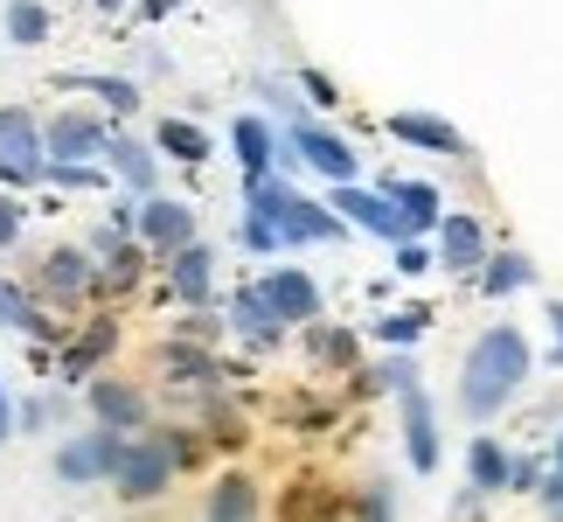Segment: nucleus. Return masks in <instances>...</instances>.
I'll list each match as a JSON object with an SVG mask.
<instances>
[{
  "mask_svg": "<svg viewBox=\"0 0 563 522\" xmlns=\"http://www.w3.org/2000/svg\"><path fill=\"white\" fill-rule=\"evenodd\" d=\"M91 8H104V14H119V8H125V0H91Z\"/></svg>",
  "mask_w": 563,
  "mask_h": 522,
  "instance_id": "09e8293b",
  "label": "nucleus"
},
{
  "mask_svg": "<svg viewBox=\"0 0 563 522\" xmlns=\"http://www.w3.org/2000/svg\"><path fill=\"white\" fill-rule=\"evenodd\" d=\"M299 341H307L313 377H355L362 369V341H355V328H341V320H313V328H299Z\"/></svg>",
  "mask_w": 563,
  "mask_h": 522,
  "instance_id": "f3484780",
  "label": "nucleus"
},
{
  "mask_svg": "<svg viewBox=\"0 0 563 522\" xmlns=\"http://www.w3.org/2000/svg\"><path fill=\"white\" fill-rule=\"evenodd\" d=\"M181 481V460H175V439H167V425H146L133 439L119 446V467H112V494L119 502H161L167 488Z\"/></svg>",
  "mask_w": 563,
  "mask_h": 522,
  "instance_id": "7ed1b4c3",
  "label": "nucleus"
},
{
  "mask_svg": "<svg viewBox=\"0 0 563 522\" xmlns=\"http://www.w3.org/2000/svg\"><path fill=\"white\" fill-rule=\"evenodd\" d=\"M167 293L181 300V314H209V300H216V251L188 244V251L167 258Z\"/></svg>",
  "mask_w": 563,
  "mask_h": 522,
  "instance_id": "6ab92c4d",
  "label": "nucleus"
},
{
  "mask_svg": "<svg viewBox=\"0 0 563 522\" xmlns=\"http://www.w3.org/2000/svg\"><path fill=\"white\" fill-rule=\"evenodd\" d=\"M389 140L418 146V154H466L460 126H445L439 112H389Z\"/></svg>",
  "mask_w": 563,
  "mask_h": 522,
  "instance_id": "4be33fe9",
  "label": "nucleus"
},
{
  "mask_svg": "<svg viewBox=\"0 0 563 522\" xmlns=\"http://www.w3.org/2000/svg\"><path fill=\"white\" fill-rule=\"evenodd\" d=\"M383 195L404 209V224H410V237H431L445 224V195L431 188V182H383Z\"/></svg>",
  "mask_w": 563,
  "mask_h": 522,
  "instance_id": "bb28decb",
  "label": "nucleus"
},
{
  "mask_svg": "<svg viewBox=\"0 0 563 522\" xmlns=\"http://www.w3.org/2000/svg\"><path fill=\"white\" fill-rule=\"evenodd\" d=\"M424 335H431V307H389V314L376 320V341H383V348H404V356H410Z\"/></svg>",
  "mask_w": 563,
  "mask_h": 522,
  "instance_id": "c85d7f7f",
  "label": "nucleus"
},
{
  "mask_svg": "<svg viewBox=\"0 0 563 522\" xmlns=\"http://www.w3.org/2000/svg\"><path fill=\"white\" fill-rule=\"evenodd\" d=\"M63 418H70V398H63V390H42V398L14 404V432H56Z\"/></svg>",
  "mask_w": 563,
  "mask_h": 522,
  "instance_id": "72a5a7b5",
  "label": "nucleus"
},
{
  "mask_svg": "<svg viewBox=\"0 0 563 522\" xmlns=\"http://www.w3.org/2000/svg\"><path fill=\"white\" fill-rule=\"evenodd\" d=\"M104 146H112V133H104V119H91V112H56L49 126H42V154H49V167H98Z\"/></svg>",
  "mask_w": 563,
  "mask_h": 522,
  "instance_id": "f8f14e48",
  "label": "nucleus"
},
{
  "mask_svg": "<svg viewBox=\"0 0 563 522\" xmlns=\"http://www.w3.org/2000/svg\"><path fill=\"white\" fill-rule=\"evenodd\" d=\"M84 411H91V425L119 432V439H133V432H146V425H154V398H146V383H133V377H112V369L84 383Z\"/></svg>",
  "mask_w": 563,
  "mask_h": 522,
  "instance_id": "39448f33",
  "label": "nucleus"
},
{
  "mask_svg": "<svg viewBox=\"0 0 563 522\" xmlns=\"http://www.w3.org/2000/svg\"><path fill=\"white\" fill-rule=\"evenodd\" d=\"M349 522H397V488H389L383 474L355 481V488H349Z\"/></svg>",
  "mask_w": 563,
  "mask_h": 522,
  "instance_id": "c756f323",
  "label": "nucleus"
},
{
  "mask_svg": "<svg viewBox=\"0 0 563 522\" xmlns=\"http://www.w3.org/2000/svg\"><path fill=\"white\" fill-rule=\"evenodd\" d=\"M154 377H161L167 390H188V398H216L230 369L216 362V348H202V341H175V335H167V341L154 348Z\"/></svg>",
  "mask_w": 563,
  "mask_h": 522,
  "instance_id": "9d476101",
  "label": "nucleus"
},
{
  "mask_svg": "<svg viewBox=\"0 0 563 522\" xmlns=\"http://www.w3.org/2000/svg\"><path fill=\"white\" fill-rule=\"evenodd\" d=\"M8 42H21V50L49 42V8L42 0H8Z\"/></svg>",
  "mask_w": 563,
  "mask_h": 522,
  "instance_id": "f704fd0d",
  "label": "nucleus"
},
{
  "mask_svg": "<svg viewBox=\"0 0 563 522\" xmlns=\"http://www.w3.org/2000/svg\"><path fill=\"white\" fill-rule=\"evenodd\" d=\"M14 439V398H8V377H0V446Z\"/></svg>",
  "mask_w": 563,
  "mask_h": 522,
  "instance_id": "a18cd8bd",
  "label": "nucleus"
},
{
  "mask_svg": "<svg viewBox=\"0 0 563 522\" xmlns=\"http://www.w3.org/2000/svg\"><path fill=\"white\" fill-rule=\"evenodd\" d=\"M63 91H91L98 105H112V112H133V105H140V84L133 77H98V70L63 77Z\"/></svg>",
  "mask_w": 563,
  "mask_h": 522,
  "instance_id": "2f4dec72",
  "label": "nucleus"
},
{
  "mask_svg": "<svg viewBox=\"0 0 563 522\" xmlns=\"http://www.w3.org/2000/svg\"><path fill=\"white\" fill-rule=\"evenodd\" d=\"M133 237H140V251H154V258L188 251L195 244V203H181V195H146Z\"/></svg>",
  "mask_w": 563,
  "mask_h": 522,
  "instance_id": "ddd939ff",
  "label": "nucleus"
},
{
  "mask_svg": "<svg viewBox=\"0 0 563 522\" xmlns=\"http://www.w3.org/2000/svg\"><path fill=\"white\" fill-rule=\"evenodd\" d=\"M49 174V154H42V126L21 105H0V182L8 188H35Z\"/></svg>",
  "mask_w": 563,
  "mask_h": 522,
  "instance_id": "1a4fd4ad",
  "label": "nucleus"
},
{
  "mask_svg": "<svg viewBox=\"0 0 563 522\" xmlns=\"http://www.w3.org/2000/svg\"><path fill=\"white\" fill-rule=\"evenodd\" d=\"M112 348H119V314H91V320H77V328L63 335V348H56V383H63V390H84L91 377H104Z\"/></svg>",
  "mask_w": 563,
  "mask_h": 522,
  "instance_id": "423d86ee",
  "label": "nucleus"
},
{
  "mask_svg": "<svg viewBox=\"0 0 563 522\" xmlns=\"http://www.w3.org/2000/svg\"><path fill=\"white\" fill-rule=\"evenodd\" d=\"M216 335H223V320H216V314H181V328H175V341H216Z\"/></svg>",
  "mask_w": 563,
  "mask_h": 522,
  "instance_id": "4c0bfd02",
  "label": "nucleus"
},
{
  "mask_svg": "<svg viewBox=\"0 0 563 522\" xmlns=\"http://www.w3.org/2000/svg\"><path fill=\"white\" fill-rule=\"evenodd\" d=\"M473 286H481V300H515V293H529L536 286V258L529 251H487V265H481V279H473Z\"/></svg>",
  "mask_w": 563,
  "mask_h": 522,
  "instance_id": "393cba45",
  "label": "nucleus"
},
{
  "mask_svg": "<svg viewBox=\"0 0 563 522\" xmlns=\"http://www.w3.org/2000/svg\"><path fill=\"white\" fill-rule=\"evenodd\" d=\"M244 209L265 216V224L286 237V251H292V244H341V237H349V224H341L328 203L299 195L292 182H278V174H265V182H244Z\"/></svg>",
  "mask_w": 563,
  "mask_h": 522,
  "instance_id": "f03ea898",
  "label": "nucleus"
},
{
  "mask_svg": "<svg viewBox=\"0 0 563 522\" xmlns=\"http://www.w3.org/2000/svg\"><path fill=\"white\" fill-rule=\"evenodd\" d=\"M341 515H349V488L320 481V474H299L278 494V522H341Z\"/></svg>",
  "mask_w": 563,
  "mask_h": 522,
  "instance_id": "a211bd4d",
  "label": "nucleus"
},
{
  "mask_svg": "<svg viewBox=\"0 0 563 522\" xmlns=\"http://www.w3.org/2000/svg\"><path fill=\"white\" fill-rule=\"evenodd\" d=\"M21 216H29V209H21L14 195H0V258L14 251V237H21Z\"/></svg>",
  "mask_w": 563,
  "mask_h": 522,
  "instance_id": "ea45409f",
  "label": "nucleus"
},
{
  "mask_svg": "<svg viewBox=\"0 0 563 522\" xmlns=\"http://www.w3.org/2000/svg\"><path fill=\"white\" fill-rule=\"evenodd\" d=\"M257 515H265V488H257V474L251 467H223L216 488H209V502H202V522H257Z\"/></svg>",
  "mask_w": 563,
  "mask_h": 522,
  "instance_id": "aec40b11",
  "label": "nucleus"
},
{
  "mask_svg": "<svg viewBox=\"0 0 563 522\" xmlns=\"http://www.w3.org/2000/svg\"><path fill=\"white\" fill-rule=\"evenodd\" d=\"M42 182H63V188H98L104 174H98V167H49Z\"/></svg>",
  "mask_w": 563,
  "mask_h": 522,
  "instance_id": "79ce46f5",
  "label": "nucleus"
},
{
  "mask_svg": "<svg viewBox=\"0 0 563 522\" xmlns=\"http://www.w3.org/2000/svg\"><path fill=\"white\" fill-rule=\"evenodd\" d=\"M355 398H404V390H418V362L404 356V348H389V356H376V362H362L355 369Z\"/></svg>",
  "mask_w": 563,
  "mask_h": 522,
  "instance_id": "a878e982",
  "label": "nucleus"
},
{
  "mask_svg": "<svg viewBox=\"0 0 563 522\" xmlns=\"http://www.w3.org/2000/svg\"><path fill=\"white\" fill-rule=\"evenodd\" d=\"M167 8H181V0H140V21H161Z\"/></svg>",
  "mask_w": 563,
  "mask_h": 522,
  "instance_id": "49530a36",
  "label": "nucleus"
},
{
  "mask_svg": "<svg viewBox=\"0 0 563 522\" xmlns=\"http://www.w3.org/2000/svg\"><path fill=\"white\" fill-rule=\"evenodd\" d=\"M299 91H307L313 105H341V98H334V77H320V70H307V77H299Z\"/></svg>",
  "mask_w": 563,
  "mask_h": 522,
  "instance_id": "c03bdc74",
  "label": "nucleus"
},
{
  "mask_svg": "<svg viewBox=\"0 0 563 522\" xmlns=\"http://www.w3.org/2000/svg\"><path fill=\"white\" fill-rule=\"evenodd\" d=\"M487 230H481V216L473 209H445V224L431 230V258H439V272H452V279H481V265H487Z\"/></svg>",
  "mask_w": 563,
  "mask_h": 522,
  "instance_id": "9b49d317",
  "label": "nucleus"
},
{
  "mask_svg": "<svg viewBox=\"0 0 563 522\" xmlns=\"http://www.w3.org/2000/svg\"><path fill=\"white\" fill-rule=\"evenodd\" d=\"M230 146H236V167H244V182H265V174H278V133H272L257 112L230 126Z\"/></svg>",
  "mask_w": 563,
  "mask_h": 522,
  "instance_id": "5701e85b",
  "label": "nucleus"
},
{
  "mask_svg": "<svg viewBox=\"0 0 563 522\" xmlns=\"http://www.w3.org/2000/svg\"><path fill=\"white\" fill-rule=\"evenodd\" d=\"M536 509L550 522H563V474H543V488H536Z\"/></svg>",
  "mask_w": 563,
  "mask_h": 522,
  "instance_id": "a19ab883",
  "label": "nucleus"
},
{
  "mask_svg": "<svg viewBox=\"0 0 563 522\" xmlns=\"http://www.w3.org/2000/svg\"><path fill=\"white\" fill-rule=\"evenodd\" d=\"M508 467H515V453L494 439V432H473V446H466V481L481 488V494H508Z\"/></svg>",
  "mask_w": 563,
  "mask_h": 522,
  "instance_id": "cd10ccee",
  "label": "nucleus"
},
{
  "mask_svg": "<svg viewBox=\"0 0 563 522\" xmlns=\"http://www.w3.org/2000/svg\"><path fill=\"white\" fill-rule=\"evenodd\" d=\"M35 320H42L35 293L21 286V279H8V272H0V328H14V335H35Z\"/></svg>",
  "mask_w": 563,
  "mask_h": 522,
  "instance_id": "473e14b6",
  "label": "nucleus"
},
{
  "mask_svg": "<svg viewBox=\"0 0 563 522\" xmlns=\"http://www.w3.org/2000/svg\"><path fill=\"white\" fill-rule=\"evenodd\" d=\"M223 328H230L236 341H251V348H278V341H286V320H278V314L265 307V293H257V279H251V286H236V293H230V307H223Z\"/></svg>",
  "mask_w": 563,
  "mask_h": 522,
  "instance_id": "412c9836",
  "label": "nucleus"
},
{
  "mask_svg": "<svg viewBox=\"0 0 563 522\" xmlns=\"http://www.w3.org/2000/svg\"><path fill=\"white\" fill-rule=\"evenodd\" d=\"M35 307L49 300V307H77V300H91L98 293V258L84 251V244H49L42 251V265H35Z\"/></svg>",
  "mask_w": 563,
  "mask_h": 522,
  "instance_id": "0eeeda50",
  "label": "nucleus"
},
{
  "mask_svg": "<svg viewBox=\"0 0 563 522\" xmlns=\"http://www.w3.org/2000/svg\"><path fill=\"white\" fill-rule=\"evenodd\" d=\"M119 432H104V425H84V432H63L56 453H49V467H56V481L63 488H112V467H119Z\"/></svg>",
  "mask_w": 563,
  "mask_h": 522,
  "instance_id": "20e7f679",
  "label": "nucleus"
},
{
  "mask_svg": "<svg viewBox=\"0 0 563 522\" xmlns=\"http://www.w3.org/2000/svg\"><path fill=\"white\" fill-rule=\"evenodd\" d=\"M550 474H563V425H556V439H550Z\"/></svg>",
  "mask_w": 563,
  "mask_h": 522,
  "instance_id": "de8ad7c7",
  "label": "nucleus"
},
{
  "mask_svg": "<svg viewBox=\"0 0 563 522\" xmlns=\"http://www.w3.org/2000/svg\"><path fill=\"white\" fill-rule=\"evenodd\" d=\"M397 272L404 279H424V272H439V258H431L424 237H410V244H397Z\"/></svg>",
  "mask_w": 563,
  "mask_h": 522,
  "instance_id": "e433bc0d",
  "label": "nucleus"
},
{
  "mask_svg": "<svg viewBox=\"0 0 563 522\" xmlns=\"http://www.w3.org/2000/svg\"><path fill=\"white\" fill-rule=\"evenodd\" d=\"M236 244L257 251V258H272V251H286V237H278L265 216H251V209H244V224H236Z\"/></svg>",
  "mask_w": 563,
  "mask_h": 522,
  "instance_id": "c9c22d12",
  "label": "nucleus"
},
{
  "mask_svg": "<svg viewBox=\"0 0 563 522\" xmlns=\"http://www.w3.org/2000/svg\"><path fill=\"white\" fill-rule=\"evenodd\" d=\"M328 209H334L349 230L376 237V244H389V251H397V244H410V224H404V209L389 203L383 188H362V182H349V188H334V195H328Z\"/></svg>",
  "mask_w": 563,
  "mask_h": 522,
  "instance_id": "6e6552de",
  "label": "nucleus"
},
{
  "mask_svg": "<svg viewBox=\"0 0 563 522\" xmlns=\"http://www.w3.org/2000/svg\"><path fill=\"white\" fill-rule=\"evenodd\" d=\"M104 167H112L119 182L140 195V203H146V195H154V182H161V154H154L146 140H125V133H112V146H104Z\"/></svg>",
  "mask_w": 563,
  "mask_h": 522,
  "instance_id": "b1692460",
  "label": "nucleus"
},
{
  "mask_svg": "<svg viewBox=\"0 0 563 522\" xmlns=\"http://www.w3.org/2000/svg\"><path fill=\"white\" fill-rule=\"evenodd\" d=\"M536 377V348L522 328H481L466 348V362H460V411L473 418V432H487L501 411L522 398V383Z\"/></svg>",
  "mask_w": 563,
  "mask_h": 522,
  "instance_id": "f257e3e1",
  "label": "nucleus"
},
{
  "mask_svg": "<svg viewBox=\"0 0 563 522\" xmlns=\"http://www.w3.org/2000/svg\"><path fill=\"white\" fill-rule=\"evenodd\" d=\"M397 411H404V460H410V474H439V460H445V439H439V404L424 398V383L418 390H404L397 398Z\"/></svg>",
  "mask_w": 563,
  "mask_h": 522,
  "instance_id": "dca6fc26",
  "label": "nucleus"
},
{
  "mask_svg": "<svg viewBox=\"0 0 563 522\" xmlns=\"http://www.w3.org/2000/svg\"><path fill=\"white\" fill-rule=\"evenodd\" d=\"M292 161H307L313 174H328L334 188H349V182H362V154L341 133H328V126H313V119H299L292 126Z\"/></svg>",
  "mask_w": 563,
  "mask_h": 522,
  "instance_id": "2eb2a0df",
  "label": "nucleus"
},
{
  "mask_svg": "<svg viewBox=\"0 0 563 522\" xmlns=\"http://www.w3.org/2000/svg\"><path fill=\"white\" fill-rule=\"evenodd\" d=\"M257 293H265V307L286 320V328H313V320H328V300H320L313 272H299V265H272L265 279H257Z\"/></svg>",
  "mask_w": 563,
  "mask_h": 522,
  "instance_id": "4468645a",
  "label": "nucleus"
},
{
  "mask_svg": "<svg viewBox=\"0 0 563 522\" xmlns=\"http://www.w3.org/2000/svg\"><path fill=\"white\" fill-rule=\"evenodd\" d=\"M543 320H550V362L563 369V300H550V307H543Z\"/></svg>",
  "mask_w": 563,
  "mask_h": 522,
  "instance_id": "37998d69",
  "label": "nucleus"
},
{
  "mask_svg": "<svg viewBox=\"0 0 563 522\" xmlns=\"http://www.w3.org/2000/svg\"><path fill=\"white\" fill-rule=\"evenodd\" d=\"M543 474H550L543 460H515L508 467V494H536V488H543Z\"/></svg>",
  "mask_w": 563,
  "mask_h": 522,
  "instance_id": "58836bf2",
  "label": "nucleus"
},
{
  "mask_svg": "<svg viewBox=\"0 0 563 522\" xmlns=\"http://www.w3.org/2000/svg\"><path fill=\"white\" fill-rule=\"evenodd\" d=\"M154 146H161L167 161H188V167H195V161H209V133H202L195 119H161Z\"/></svg>",
  "mask_w": 563,
  "mask_h": 522,
  "instance_id": "7c9ffc66",
  "label": "nucleus"
}]
</instances>
